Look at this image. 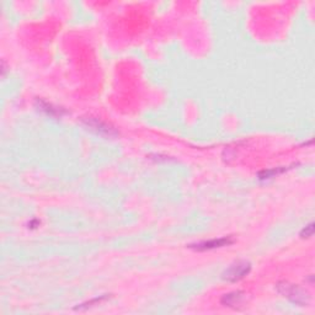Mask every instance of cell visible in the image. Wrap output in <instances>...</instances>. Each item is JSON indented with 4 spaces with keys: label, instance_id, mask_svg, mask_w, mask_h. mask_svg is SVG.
Here are the masks:
<instances>
[{
    "label": "cell",
    "instance_id": "cell-8",
    "mask_svg": "<svg viewBox=\"0 0 315 315\" xmlns=\"http://www.w3.org/2000/svg\"><path fill=\"white\" fill-rule=\"evenodd\" d=\"M313 233H314V223L312 222V223H309L306 228L302 229L301 237H303V239H308V237L313 236Z\"/></svg>",
    "mask_w": 315,
    "mask_h": 315
},
{
    "label": "cell",
    "instance_id": "cell-1",
    "mask_svg": "<svg viewBox=\"0 0 315 315\" xmlns=\"http://www.w3.org/2000/svg\"><path fill=\"white\" fill-rule=\"evenodd\" d=\"M276 288H277V291L280 292L283 297H286L288 301L297 304V306H308L309 301H311V297H309L308 292L304 291V289L299 287V286L292 285V283L286 282V281L278 282L277 285H276Z\"/></svg>",
    "mask_w": 315,
    "mask_h": 315
},
{
    "label": "cell",
    "instance_id": "cell-3",
    "mask_svg": "<svg viewBox=\"0 0 315 315\" xmlns=\"http://www.w3.org/2000/svg\"><path fill=\"white\" fill-rule=\"evenodd\" d=\"M234 242V239L232 236H224L219 237V239H212L207 240V241H201L198 244H192L190 245L191 249L196 250V251H207V250H213V249H219V247L229 246Z\"/></svg>",
    "mask_w": 315,
    "mask_h": 315
},
{
    "label": "cell",
    "instance_id": "cell-6",
    "mask_svg": "<svg viewBox=\"0 0 315 315\" xmlns=\"http://www.w3.org/2000/svg\"><path fill=\"white\" fill-rule=\"evenodd\" d=\"M287 167H276V169H271V170H263V171L259 172V179L260 180H268L272 179V177L277 176L278 174H282V172L287 171Z\"/></svg>",
    "mask_w": 315,
    "mask_h": 315
},
{
    "label": "cell",
    "instance_id": "cell-2",
    "mask_svg": "<svg viewBox=\"0 0 315 315\" xmlns=\"http://www.w3.org/2000/svg\"><path fill=\"white\" fill-rule=\"evenodd\" d=\"M251 271V263L246 260H240L232 263L223 273H222V278L227 282H237V281L242 280L245 276H247Z\"/></svg>",
    "mask_w": 315,
    "mask_h": 315
},
{
    "label": "cell",
    "instance_id": "cell-7",
    "mask_svg": "<svg viewBox=\"0 0 315 315\" xmlns=\"http://www.w3.org/2000/svg\"><path fill=\"white\" fill-rule=\"evenodd\" d=\"M37 104H38V107H40L41 110L46 111V112H47L50 116H52V117H57V116H59V117H61V116L64 113V112H61L58 108H54L52 105L42 101V100H37Z\"/></svg>",
    "mask_w": 315,
    "mask_h": 315
},
{
    "label": "cell",
    "instance_id": "cell-4",
    "mask_svg": "<svg viewBox=\"0 0 315 315\" xmlns=\"http://www.w3.org/2000/svg\"><path fill=\"white\" fill-rule=\"evenodd\" d=\"M245 299V293L241 291L232 292V293L224 294L221 299L222 306L229 307V308H239L240 304Z\"/></svg>",
    "mask_w": 315,
    "mask_h": 315
},
{
    "label": "cell",
    "instance_id": "cell-5",
    "mask_svg": "<svg viewBox=\"0 0 315 315\" xmlns=\"http://www.w3.org/2000/svg\"><path fill=\"white\" fill-rule=\"evenodd\" d=\"M84 122L86 123L87 127H90V130H95L97 132V133H100V134L105 133V134H107L108 137L116 136V134H117V132L113 130V128L108 127V126L105 125L104 122L95 120V118H89V120H87V118H85Z\"/></svg>",
    "mask_w": 315,
    "mask_h": 315
}]
</instances>
